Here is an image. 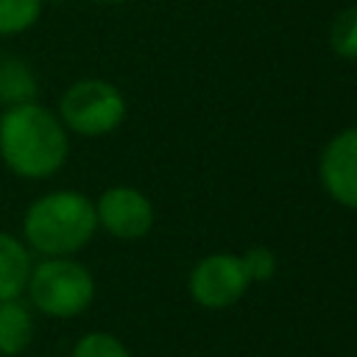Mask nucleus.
Returning <instances> with one entry per match:
<instances>
[{
  "mask_svg": "<svg viewBox=\"0 0 357 357\" xmlns=\"http://www.w3.org/2000/svg\"><path fill=\"white\" fill-rule=\"evenodd\" d=\"M318 176L332 201L357 209V128H346L326 142Z\"/></svg>",
  "mask_w": 357,
  "mask_h": 357,
  "instance_id": "7",
  "label": "nucleus"
},
{
  "mask_svg": "<svg viewBox=\"0 0 357 357\" xmlns=\"http://www.w3.org/2000/svg\"><path fill=\"white\" fill-rule=\"evenodd\" d=\"M28 296L31 304L53 318H73L84 312L95 298V279L92 273L67 257H53L31 268L28 276Z\"/></svg>",
  "mask_w": 357,
  "mask_h": 357,
  "instance_id": "3",
  "label": "nucleus"
},
{
  "mask_svg": "<svg viewBox=\"0 0 357 357\" xmlns=\"http://www.w3.org/2000/svg\"><path fill=\"white\" fill-rule=\"evenodd\" d=\"M31 268L33 265L28 248L17 237L0 231V301L17 298L25 290Z\"/></svg>",
  "mask_w": 357,
  "mask_h": 357,
  "instance_id": "8",
  "label": "nucleus"
},
{
  "mask_svg": "<svg viewBox=\"0 0 357 357\" xmlns=\"http://www.w3.org/2000/svg\"><path fill=\"white\" fill-rule=\"evenodd\" d=\"M329 47L346 61H357V6L343 8L329 28Z\"/></svg>",
  "mask_w": 357,
  "mask_h": 357,
  "instance_id": "11",
  "label": "nucleus"
},
{
  "mask_svg": "<svg viewBox=\"0 0 357 357\" xmlns=\"http://www.w3.org/2000/svg\"><path fill=\"white\" fill-rule=\"evenodd\" d=\"M98 223L117 240H139L153 226L151 201L134 187H109L95 204Z\"/></svg>",
  "mask_w": 357,
  "mask_h": 357,
  "instance_id": "6",
  "label": "nucleus"
},
{
  "mask_svg": "<svg viewBox=\"0 0 357 357\" xmlns=\"http://www.w3.org/2000/svg\"><path fill=\"white\" fill-rule=\"evenodd\" d=\"M240 259H243L248 282H268L276 273V257H273V251L268 245H254Z\"/></svg>",
  "mask_w": 357,
  "mask_h": 357,
  "instance_id": "14",
  "label": "nucleus"
},
{
  "mask_svg": "<svg viewBox=\"0 0 357 357\" xmlns=\"http://www.w3.org/2000/svg\"><path fill=\"white\" fill-rule=\"evenodd\" d=\"M95 3H106V6H117V3H126V0H95Z\"/></svg>",
  "mask_w": 357,
  "mask_h": 357,
  "instance_id": "15",
  "label": "nucleus"
},
{
  "mask_svg": "<svg viewBox=\"0 0 357 357\" xmlns=\"http://www.w3.org/2000/svg\"><path fill=\"white\" fill-rule=\"evenodd\" d=\"M50 3H61V0H50Z\"/></svg>",
  "mask_w": 357,
  "mask_h": 357,
  "instance_id": "16",
  "label": "nucleus"
},
{
  "mask_svg": "<svg viewBox=\"0 0 357 357\" xmlns=\"http://www.w3.org/2000/svg\"><path fill=\"white\" fill-rule=\"evenodd\" d=\"M59 114L67 128L84 137H100L114 131L126 117L123 92L103 78L75 81L59 100Z\"/></svg>",
  "mask_w": 357,
  "mask_h": 357,
  "instance_id": "4",
  "label": "nucleus"
},
{
  "mask_svg": "<svg viewBox=\"0 0 357 357\" xmlns=\"http://www.w3.org/2000/svg\"><path fill=\"white\" fill-rule=\"evenodd\" d=\"M42 0H0V33H20L39 20Z\"/></svg>",
  "mask_w": 357,
  "mask_h": 357,
  "instance_id": "12",
  "label": "nucleus"
},
{
  "mask_svg": "<svg viewBox=\"0 0 357 357\" xmlns=\"http://www.w3.org/2000/svg\"><path fill=\"white\" fill-rule=\"evenodd\" d=\"M36 98V78L20 59H3L0 61V103L3 106H20L33 103Z\"/></svg>",
  "mask_w": 357,
  "mask_h": 357,
  "instance_id": "10",
  "label": "nucleus"
},
{
  "mask_svg": "<svg viewBox=\"0 0 357 357\" xmlns=\"http://www.w3.org/2000/svg\"><path fill=\"white\" fill-rule=\"evenodd\" d=\"M70 142L64 123L39 103L8 106L0 117V153L25 178H47L67 159Z\"/></svg>",
  "mask_w": 357,
  "mask_h": 357,
  "instance_id": "1",
  "label": "nucleus"
},
{
  "mask_svg": "<svg viewBox=\"0 0 357 357\" xmlns=\"http://www.w3.org/2000/svg\"><path fill=\"white\" fill-rule=\"evenodd\" d=\"M248 276L243 268V259L237 254L220 251L209 254L190 271V296L206 310H226L237 304L248 290Z\"/></svg>",
  "mask_w": 357,
  "mask_h": 357,
  "instance_id": "5",
  "label": "nucleus"
},
{
  "mask_svg": "<svg viewBox=\"0 0 357 357\" xmlns=\"http://www.w3.org/2000/svg\"><path fill=\"white\" fill-rule=\"evenodd\" d=\"M73 357H131V354L123 346V340H117L114 335H109V332H89V335H84L75 343Z\"/></svg>",
  "mask_w": 357,
  "mask_h": 357,
  "instance_id": "13",
  "label": "nucleus"
},
{
  "mask_svg": "<svg viewBox=\"0 0 357 357\" xmlns=\"http://www.w3.org/2000/svg\"><path fill=\"white\" fill-rule=\"evenodd\" d=\"M22 229H25V240L39 254L47 257L75 254L92 240L98 229L95 204L73 190L47 192L28 206Z\"/></svg>",
  "mask_w": 357,
  "mask_h": 357,
  "instance_id": "2",
  "label": "nucleus"
},
{
  "mask_svg": "<svg viewBox=\"0 0 357 357\" xmlns=\"http://www.w3.org/2000/svg\"><path fill=\"white\" fill-rule=\"evenodd\" d=\"M31 337H33V318L28 304L20 301V296L0 301V354L6 357L22 354Z\"/></svg>",
  "mask_w": 357,
  "mask_h": 357,
  "instance_id": "9",
  "label": "nucleus"
}]
</instances>
